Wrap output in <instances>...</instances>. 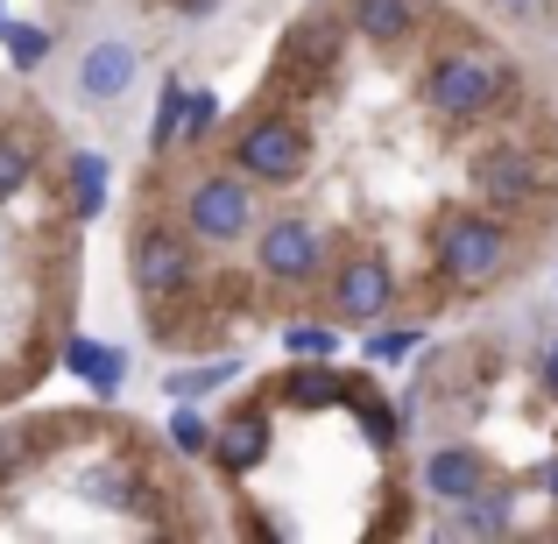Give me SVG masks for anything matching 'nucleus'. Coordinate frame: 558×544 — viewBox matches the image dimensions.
<instances>
[{
	"label": "nucleus",
	"instance_id": "obj_1",
	"mask_svg": "<svg viewBox=\"0 0 558 544\" xmlns=\"http://www.w3.org/2000/svg\"><path fill=\"white\" fill-rule=\"evenodd\" d=\"M502 93H509V71L495 64L488 50H446L438 71H432V85H424L438 121H481V113H495Z\"/></svg>",
	"mask_w": 558,
	"mask_h": 544
},
{
	"label": "nucleus",
	"instance_id": "obj_2",
	"mask_svg": "<svg viewBox=\"0 0 558 544\" xmlns=\"http://www.w3.org/2000/svg\"><path fill=\"white\" fill-rule=\"evenodd\" d=\"M509 262V227L488 213H452L446 227H438V276H452V283L481 290L495 283Z\"/></svg>",
	"mask_w": 558,
	"mask_h": 544
},
{
	"label": "nucleus",
	"instance_id": "obj_3",
	"mask_svg": "<svg viewBox=\"0 0 558 544\" xmlns=\"http://www.w3.org/2000/svg\"><path fill=\"white\" fill-rule=\"evenodd\" d=\"M255 178H198L184 191V233L191 241H213V247H233L247 233V219H255Z\"/></svg>",
	"mask_w": 558,
	"mask_h": 544
},
{
	"label": "nucleus",
	"instance_id": "obj_4",
	"mask_svg": "<svg viewBox=\"0 0 558 544\" xmlns=\"http://www.w3.org/2000/svg\"><path fill=\"white\" fill-rule=\"evenodd\" d=\"M304 156H312V142H304V128L290 113H269V121H255L233 142V170L255 184H290L304 170Z\"/></svg>",
	"mask_w": 558,
	"mask_h": 544
},
{
	"label": "nucleus",
	"instance_id": "obj_5",
	"mask_svg": "<svg viewBox=\"0 0 558 544\" xmlns=\"http://www.w3.org/2000/svg\"><path fill=\"white\" fill-rule=\"evenodd\" d=\"M128 269H135V290H142V298L163 304L170 290L191 283V247H184V233H178V227H142Z\"/></svg>",
	"mask_w": 558,
	"mask_h": 544
},
{
	"label": "nucleus",
	"instance_id": "obj_6",
	"mask_svg": "<svg viewBox=\"0 0 558 544\" xmlns=\"http://www.w3.org/2000/svg\"><path fill=\"white\" fill-rule=\"evenodd\" d=\"M318 227L312 219H269L262 227V241H255V262H262V276H276V283H312L318 276Z\"/></svg>",
	"mask_w": 558,
	"mask_h": 544
},
{
	"label": "nucleus",
	"instance_id": "obj_7",
	"mask_svg": "<svg viewBox=\"0 0 558 544\" xmlns=\"http://www.w3.org/2000/svg\"><path fill=\"white\" fill-rule=\"evenodd\" d=\"M474 191L495 205V213H517V205L537 198V164L523 149H488L474 164Z\"/></svg>",
	"mask_w": 558,
	"mask_h": 544
},
{
	"label": "nucleus",
	"instance_id": "obj_8",
	"mask_svg": "<svg viewBox=\"0 0 558 544\" xmlns=\"http://www.w3.org/2000/svg\"><path fill=\"white\" fill-rule=\"evenodd\" d=\"M389 298H396V276H389V262H347L340 276H332V312L340 318H381L389 312Z\"/></svg>",
	"mask_w": 558,
	"mask_h": 544
},
{
	"label": "nucleus",
	"instance_id": "obj_9",
	"mask_svg": "<svg viewBox=\"0 0 558 544\" xmlns=\"http://www.w3.org/2000/svg\"><path fill=\"white\" fill-rule=\"evenodd\" d=\"M424 488H432V503H452V509H460L466 495L488 488V460H481L474 446H438L432 460H424Z\"/></svg>",
	"mask_w": 558,
	"mask_h": 544
},
{
	"label": "nucleus",
	"instance_id": "obj_10",
	"mask_svg": "<svg viewBox=\"0 0 558 544\" xmlns=\"http://www.w3.org/2000/svg\"><path fill=\"white\" fill-rule=\"evenodd\" d=\"M135 71H142L135 43L107 36V43H93V50H85V64H78V85H85V99H121L128 85H135Z\"/></svg>",
	"mask_w": 558,
	"mask_h": 544
},
{
	"label": "nucleus",
	"instance_id": "obj_11",
	"mask_svg": "<svg viewBox=\"0 0 558 544\" xmlns=\"http://www.w3.org/2000/svg\"><path fill=\"white\" fill-rule=\"evenodd\" d=\"M64 367L93 396H121V382H128V354H121V347H99V340H71L64 347Z\"/></svg>",
	"mask_w": 558,
	"mask_h": 544
},
{
	"label": "nucleus",
	"instance_id": "obj_12",
	"mask_svg": "<svg viewBox=\"0 0 558 544\" xmlns=\"http://www.w3.org/2000/svg\"><path fill=\"white\" fill-rule=\"evenodd\" d=\"M269 460V418L262 410H247V418H233L227 432H219V467L227 474H247V467Z\"/></svg>",
	"mask_w": 558,
	"mask_h": 544
},
{
	"label": "nucleus",
	"instance_id": "obj_13",
	"mask_svg": "<svg viewBox=\"0 0 558 544\" xmlns=\"http://www.w3.org/2000/svg\"><path fill=\"white\" fill-rule=\"evenodd\" d=\"M283 396H290V403H304V410H326V403H354V396H361V382H340V375H332V367H298V375H290L283 382Z\"/></svg>",
	"mask_w": 558,
	"mask_h": 544
},
{
	"label": "nucleus",
	"instance_id": "obj_14",
	"mask_svg": "<svg viewBox=\"0 0 558 544\" xmlns=\"http://www.w3.org/2000/svg\"><path fill=\"white\" fill-rule=\"evenodd\" d=\"M410 22H417V8H410V0H354V28L368 43H403Z\"/></svg>",
	"mask_w": 558,
	"mask_h": 544
},
{
	"label": "nucleus",
	"instance_id": "obj_15",
	"mask_svg": "<svg viewBox=\"0 0 558 544\" xmlns=\"http://www.w3.org/2000/svg\"><path fill=\"white\" fill-rule=\"evenodd\" d=\"M71 213H78V219L107 213V156H93V149L71 156Z\"/></svg>",
	"mask_w": 558,
	"mask_h": 544
},
{
	"label": "nucleus",
	"instance_id": "obj_16",
	"mask_svg": "<svg viewBox=\"0 0 558 544\" xmlns=\"http://www.w3.org/2000/svg\"><path fill=\"white\" fill-rule=\"evenodd\" d=\"M452 531H466V537H502L509 531V495H495V488L466 495V503L452 509Z\"/></svg>",
	"mask_w": 558,
	"mask_h": 544
},
{
	"label": "nucleus",
	"instance_id": "obj_17",
	"mask_svg": "<svg viewBox=\"0 0 558 544\" xmlns=\"http://www.w3.org/2000/svg\"><path fill=\"white\" fill-rule=\"evenodd\" d=\"M184 121H191V93L178 78H163V99H156V128H149V149L170 156V142H184Z\"/></svg>",
	"mask_w": 558,
	"mask_h": 544
},
{
	"label": "nucleus",
	"instance_id": "obj_18",
	"mask_svg": "<svg viewBox=\"0 0 558 544\" xmlns=\"http://www.w3.org/2000/svg\"><path fill=\"white\" fill-rule=\"evenodd\" d=\"M241 375V354L233 361H205V367H170V403H198L205 389H219V382Z\"/></svg>",
	"mask_w": 558,
	"mask_h": 544
},
{
	"label": "nucleus",
	"instance_id": "obj_19",
	"mask_svg": "<svg viewBox=\"0 0 558 544\" xmlns=\"http://www.w3.org/2000/svg\"><path fill=\"white\" fill-rule=\"evenodd\" d=\"M332 347H340V333H332L326 318H298V326H283V354L290 361H332Z\"/></svg>",
	"mask_w": 558,
	"mask_h": 544
},
{
	"label": "nucleus",
	"instance_id": "obj_20",
	"mask_svg": "<svg viewBox=\"0 0 558 544\" xmlns=\"http://www.w3.org/2000/svg\"><path fill=\"white\" fill-rule=\"evenodd\" d=\"M28 170H36V149H28L22 135H0V205L28 184Z\"/></svg>",
	"mask_w": 558,
	"mask_h": 544
},
{
	"label": "nucleus",
	"instance_id": "obj_21",
	"mask_svg": "<svg viewBox=\"0 0 558 544\" xmlns=\"http://www.w3.org/2000/svg\"><path fill=\"white\" fill-rule=\"evenodd\" d=\"M0 43H8V57H14V71H36L43 57H50V36H43L36 22H8L0 28Z\"/></svg>",
	"mask_w": 558,
	"mask_h": 544
},
{
	"label": "nucleus",
	"instance_id": "obj_22",
	"mask_svg": "<svg viewBox=\"0 0 558 544\" xmlns=\"http://www.w3.org/2000/svg\"><path fill=\"white\" fill-rule=\"evenodd\" d=\"M417 340H424L417 326H389V333H375V340H368V361L396 367V361H410V354H417Z\"/></svg>",
	"mask_w": 558,
	"mask_h": 544
},
{
	"label": "nucleus",
	"instance_id": "obj_23",
	"mask_svg": "<svg viewBox=\"0 0 558 544\" xmlns=\"http://www.w3.org/2000/svg\"><path fill=\"white\" fill-rule=\"evenodd\" d=\"M205 438H213V432H205V418L191 403L170 410V446H178V452H205Z\"/></svg>",
	"mask_w": 558,
	"mask_h": 544
},
{
	"label": "nucleus",
	"instance_id": "obj_24",
	"mask_svg": "<svg viewBox=\"0 0 558 544\" xmlns=\"http://www.w3.org/2000/svg\"><path fill=\"white\" fill-rule=\"evenodd\" d=\"M354 403H361V424H368V438H375V446H396V418H389V410H381L375 396H368V382H361V396H354Z\"/></svg>",
	"mask_w": 558,
	"mask_h": 544
},
{
	"label": "nucleus",
	"instance_id": "obj_25",
	"mask_svg": "<svg viewBox=\"0 0 558 544\" xmlns=\"http://www.w3.org/2000/svg\"><path fill=\"white\" fill-rule=\"evenodd\" d=\"M78 488H85V495H93V503H107V509H113V503H121V488H128V481H121V474H113V467H93V474H85V481H78Z\"/></svg>",
	"mask_w": 558,
	"mask_h": 544
},
{
	"label": "nucleus",
	"instance_id": "obj_26",
	"mask_svg": "<svg viewBox=\"0 0 558 544\" xmlns=\"http://www.w3.org/2000/svg\"><path fill=\"white\" fill-rule=\"evenodd\" d=\"M213 121H219V99H213V93H191V121H184V142L213 135Z\"/></svg>",
	"mask_w": 558,
	"mask_h": 544
},
{
	"label": "nucleus",
	"instance_id": "obj_27",
	"mask_svg": "<svg viewBox=\"0 0 558 544\" xmlns=\"http://www.w3.org/2000/svg\"><path fill=\"white\" fill-rule=\"evenodd\" d=\"M495 8H509V14H523V22H537V14H551V0H495Z\"/></svg>",
	"mask_w": 558,
	"mask_h": 544
},
{
	"label": "nucleus",
	"instance_id": "obj_28",
	"mask_svg": "<svg viewBox=\"0 0 558 544\" xmlns=\"http://www.w3.org/2000/svg\"><path fill=\"white\" fill-rule=\"evenodd\" d=\"M545 389H551V396H558V340H551V347H545Z\"/></svg>",
	"mask_w": 558,
	"mask_h": 544
},
{
	"label": "nucleus",
	"instance_id": "obj_29",
	"mask_svg": "<svg viewBox=\"0 0 558 544\" xmlns=\"http://www.w3.org/2000/svg\"><path fill=\"white\" fill-rule=\"evenodd\" d=\"M545 495H551V503H558V460L545 467Z\"/></svg>",
	"mask_w": 558,
	"mask_h": 544
},
{
	"label": "nucleus",
	"instance_id": "obj_30",
	"mask_svg": "<svg viewBox=\"0 0 558 544\" xmlns=\"http://www.w3.org/2000/svg\"><path fill=\"white\" fill-rule=\"evenodd\" d=\"M0 28H8V8H0Z\"/></svg>",
	"mask_w": 558,
	"mask_h": 544
}]
</instances>
